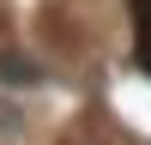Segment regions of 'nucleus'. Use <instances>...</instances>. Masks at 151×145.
<instances>
[{
  "label": "nucleus",
  "instance_id": "7ed1b4c3",
  "mask_svg": "<svg viewBox=\"0 0 151 145\" xmlns=\"http://www.w3.org/2000/svg\"><path fill=\"white\" fill-rule=\"evenodd\" d=\"M139 42H145V60H151V0L139 6Z\"/></svg>",
  "mask_w": 151,
  "mask_h": 145
},
{
  "label": "nucleus",
  "instance_id": "f03ea898",
  "mask_svg": "<svg viewBox=\"0 0 151 145\" xmlns=\"http://www.w3.org/2000/svg\"><path fill=\"white\" fill-rule=\"evenodd\" d=\"M30 133V109H24V91H0V145H18Z\"/></svg>",
  "mask_w": 151,
  "mask_h": 145
},
{
  "label": "nucleus",
  "instance_id": "f257e3e1",
  "mask_svg": "<svg viewBox=\"0 0 151 145\" xmlns=\"http://www.w3.org/2000/svg\"><path fill=\"white\" fill-rule=\"evenodd\" d=\"M42 79H48V67L24 42H0V91H36Z\"/></svg>",
  "mask_w": 151,
  "mask_h": 145
},
{
  "label": "nucleus",
  "instance_id": "20e7f679",
  "mask_svg": "<svg viewBox=\"0 0 151 145\" xmlns=\"http://www.w3.org/2000/svg\"><path fill=\"white\" fill-rule=\"evenodd\" d=\"M67 145H91V139H67Z\"/></svg>",
  "mask_w": 151,
  "mask_h": 145
}]
</instances>
